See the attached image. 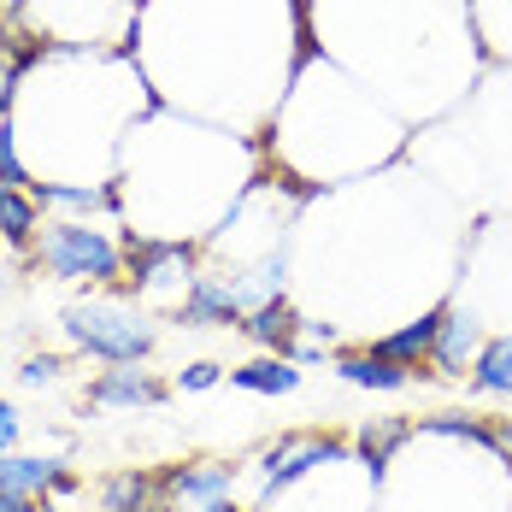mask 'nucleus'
I'll use <instances>...</instances> for the list:
<instances>
[{"instance_id":"2","label":"nucleus","mask_w":512,"mask_h":512,"mask_svg":"<svg viewBox=\"0 0 512 512\" xmlns=\"http://www.w3.org/2000/svg\"><path fill=\"white\" fill-rule=\"evenodd\" d=\"M36 265L65 277V283H95V289H124V242H112L89 218H59L36 236Z\"/></svg>"},{"instance_id":"16","label":"nucleus","mask_w":512,"mask_h":512,"mask_svg":"<svg viewBox=\"0 0 512 512\" xmlns=\"http://www.w3.org/2000/svg\"><path fill=\"white\" fill-rule=\"evenodd\" d=\"M471 395H512V336L483 342V354L471 365Z\"/></svg>"},{"instance_id":"7","label":"nucleus","mask_w":512,"mask_h":512,"mask_svg":"<svg viewBox=\"0 0 512 512\" xmlns=\"http://www.w3.org/2000/svg\"><path fill=\"white\" fill-rule=\"evenodd\" d=\"M165 401V383L142 365H112L89 383V407H159Z\"/></svg>"},{"instance_id":"1","label":"nucleus","mask_w":512,"mask_h":512,"mask_svg":"<svg viewBox=\"0 0 512 512\" xmlns=\"http://www.w3.org/2000/svg\"><path fill=\"white\" fill-rule=\"evenodd\" d=\"M59 324H65V336H71L77 354L106 359V365H142V359L154 354V324L142 318L136 301H124V295L71 301Z\"/></svg>"},{"instance_id":"13","label":"nucleus","mask_w":512,"mask_h":512,"mask_svg":"<svg viewBox=\"0 0 512 512\" xmlns=\"http://www.w3.org/2000/svg\"><path fill=\"white\" fill-rule=\"evenodd\" d=\"M442 318H448V312H424L418 324L395 330V336H383V342H371V348H377L383 359H395V365H407V371H418V359H430V348H436Z\"/></svg>"},{"instance_id":"24","label":"nucleus","mask_w":512,"mask_h":512,"mask_svg":"<svg viewBox=\"0 0 512 512\" xmlns=\"http://www.w3.org/2000/svg\"><path fill=\"white\" fill-rule=\"evenodd\" d=\"M18 48V30H12V12L0 6V53H12Z\"/></svg>"},{"instance_id":"20","label":"nucleus","mask_w":512,"mask_h":512,"mask_svg":"<svg viewBox=\"0 0 512 512\" xmlns=\"http://www.w3.org/2000/svg\"><path fill=\"white\" fill-rule=\"evenodd\" d=\"M218 377H224V371H218L212 359H195V365H183V371H177V383H183L189 395H201V389H212Z\"/></svg>"},{"instance_id":"11","label":"nucleus","mask_w":512,"mask_h":512,"mask_svg":"<svg viewBox=\"0 0 512 512\" xmlns=\"http://www.w3.org/2000/svg\"><path fill=\"white\" fill-rule=\"evenodd\" d=\"M230 383H236V389H248V395H295V389H301V371H295V359L265 354V359L236 365V371H230Z\"/></svg>"},{"instance_id":"15","label":"nucleus","mask_w":512,"mask_h":512,"mask_svg":"<svg viewBox=\"0 0 512 512\" xmlns=\"http://www.w3.org/2000/svg\"><path fill=\"white\" fill-rule=\"evenodd\" d=\"M412 436V418H371V424H365V430H359V460L371 465V477H383V465H389V454H395V448H401V442H407Z\"/></svg>"},{"instance_id":"26","label":"nucleus","mask_w":512,"mask_h":512,"mask_svg":"<svg viewBox=\"0 0 512 512\" xmlns=\"http://www.w3.org/2000/svg\"><path fill=\"white\" fill-rule=\"evenodd\" d=\"M48 512H71V507H59V501H48Z\"/></svg>"},{"instance_id":"3","label":"nucleus","mask_w":512,"mask_h":512,"mask_svg":"<svg viewBox=\"0 0 512 512\" xmlns=\"http://www.w3.org/2000/svg\"><path fill=\"white\" fill-rule=\"evenodd\" d=\"M330 460H348V442H336V436H277L259 454V501L271 507L289 483H301L312 465H330Z\"/></svg>"},{"instance_id":"12","label":"nucleus","mask_w":512,"mask_h":512,"mask_svg":"<svg viewBox=\"0 0 512 512\" xmlns=\"http://www.w3.org/2000/svg\"><path fill=\"white\" fill-rule=\"evenodd\" d=\"M336 371H342V383H354V389H407L412 383L407 365L383 359L377 348H365V354H342L336 359Z\"/></svg>"},{"instance_id":"18","label":"nucleus","mask_w":512,"mask_h":512,"mask_svg":"<svg viewBox=\"0 0 512 512\" xmlns=\"http://www.w3.org/2000/svg\"><path fill=\"white\" fill-rule=\"evenodd\" d=\"M418 430H436V436H465V442H483V448H495V424H483V418H465V412H436V418H418Z\"/></svg>"},{"instance_id":"21","label":"nucleus","mask_w":512,"mask_h":512,"mask_svg":"<svg viewBox=\"0 0 512 512\" xmlns=\"http://www.w3.org/2000/svg\"><path fill=\"white\" fill-rule=\"evenodd\" d=\"M18 77H24V59H18V53H0V118L12 112V89H18Z\"/></svg>"},{"instance_id":"9","label":"nucleus","mask_w":512,"mask_h":512,"mask_svg":"<svg viewBox=\"0 0 512 512\" xmlns=\"http://www.w3.org/2000/svg\"><path fill=\"white\" fill-rule=\"evenodd\" d=\"M477 354H483V330H477V318H471V312H448L442 330H436L430 365H436L442 377H465V371L477 365Z\"/></svg>"},{"instance_id":"4","label":"nucleus","mask_w":512,"mask_h":512,"mask_svg":"<svg viewBox=\"0 0 512 512\" xmlns=\"http://www.w3.org/2000/svg\"><path fill=\"white\" fill-rule=\"evenodd\" d=\"M230 489H236V465L224 460H195L159 477V501L171 512H236Z\"/></svg>"},{"instance_id":"22","label":"nucleus","mask_w":512,"mask_h":512,"mask_svg":"<svg viewBox=\"0 0 512 512\" xmlns=\"http://www.w3.org/2000/svg\"><path fill=\"white\" fill-rule=\"evenodd\" d=\"M18 430H24L18 407H12V401H0V454H12V448H18Z\"/></svg>"},{"instance_id":"25","label":"nucleus","mask_w":512,"mask_h":512,"mask_svg":"<svg viewBox=\"0 0 512 512\" xmlns=\"http://www.w3.org/2000/svg\"><path fill=\"white\" fill-rule=\"evenodd\" d=\"M0 283H12V271H6V259H0Z\"/></svg>"},{"instance_id":"8","label":"nucleus","mask_w":512,"mask_h":512,"mask_svg":"<svg viewBox=\"0 0 512 512\" xmlns=\"http://www.w3.org/2000/svg\"><path fill=\"white\" fill-rule=\"evenodd\" d=\"M48 224H42V201L30 195V189H18V183H0V248H12V254H36V236H42Z\"/></svg>"},{"instance_id":"17","label":"nucleus","mask_w":512,"mask_h":512,"mask_svg":"<svg viewBox=\"0 0 512 512\" xmlns=\"http://www.w3.org/2000/svg\"><path fill=\"white\" fill-rule=\"evenodd\" d=\"M30 195L42 206H65V212H112V195L89 183H30Z\"/></svg>"},{"instance_id":"10","label":"nucleus","mask_w":512,"mask_h":512,"mask_svg":"<svg viewBox=\"0 0 512 512\" xmlns=\"http://www.w3.org/2000/svg\"><path fill=\"white\" fill-rule=\"evenodd\" d=\"M242 336H254L259 348H271V354H295V336H301V318H295V307L277 295V301H265V307H254L248 318H242Z\"/></svg>"},{"instance_id":"14","label":"nucleus","mask_w":512,"mask_h":512,"mask_svg":"<svg viewBox=\"0 0 512 512\" xmlns=\"http://www.w3.org/2000/svg\"><path fill=\"white\" fill-rule=\"evenodd\" d=\"M159 507V477L148 471H118L101 483V512H154Z\"/></svg>"},{"instance_id":"6","label":"nucleus","mask_w":512,"mask_h":512,"mask_svg":"<svg viewBox=\"0 0 512 512\" xmlns=\"http://www.w3.org/2000/svg\"><path fill=\"white\" fill-rule=\"evenodd\" d=\"M77 477L48 454H0V495H24V501H53L65 495Z\"/></svg>"},{"instance_id":"23","label":"nucleus","mask_w":512,"mask_h":512,"mask_svg":"<svg viewBox=\"0 0 512 512\" xmlns=\"http://www.w3.org/2000/svg\"><path fill=\"white\" fill-rule=\"evenodd\" d=\"M0 512H48V501H24V495H0Z\"/></svg>"},{"instance_id":"5","label":"nucleus","mask_w":512,"mask_h":512,"mask_svg":"<svg viewBox=\"0 0 512 512\" xmlns=\"http://www.w3.org/2000/svg\"><path fill=\"white\" fill-rule=\"evenodd\" d=\"M177 318L189 324V330H206V324H242L248 318V295L230 283V277H195L189 283V295L177 301Z\"/></svg>"},{"instance_id":"19","label":"nucleus","mask_w":512,"mask_h":512,"mask_svg":"<svg viewBox=\"0 0 512 512\" xmlns=\"http://www.w3.org/2000/svg\"><path fill=\"white\" fill-rule=\"evenodd\" d=\"M59 354H36V359H24V371H18V383L24 389H48V383H59Z\"/></svg>"}]
</instances>
